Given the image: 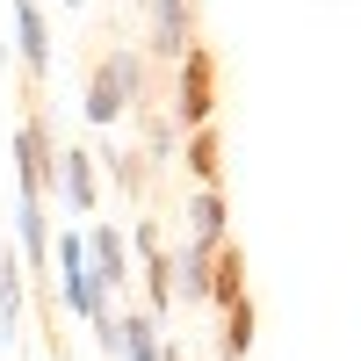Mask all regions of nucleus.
<instances>
[{"label": "nucleus", "mask_w": 361, "mask_h": 361, "mask_svg": "<svg viewBox=\"0 0 361 361\" xmlns=\"http://www.w3.org/2000/svg\"><path fill=\"white\" fill-rule=\"evenodd\" d=\"M137 109H145V51L109 44L94 58V73H87V87H80V116L94 130H109V123H123V116H137Z\"/></svg>", "instance_id": "f257e3e1"}, {"label": "nucleus", "mask_w": 361, "mask_h": 361, "mask_svg": "<svg viewBox=\"0 0 361 361\" xmlns=\"http://www.w3.org/2000/svg\"><path fill=\"white\" fill-rule=\"evenodd\" d=\"M44 202L73 209V217H94L102 209V159L87 145H58L51 152V180H44Z\"/></svg>", "instance_id": "f03ea898"}, {"label": "nucleus", "mask_w": 361, "mask_h": 361, "mask_svg": "<svg viewBox=\"0 0 361 361\" xmlns=\"http://www.w3.org/2000/svg\"><path fill=\"white\" fill-rule=\"evenodd\" d=\"M145 15V51L180 66V58L195 51V29H202V0H137Z\"/></svg>", "instance_id": "7ed1b4c3"}, {"label": "nucleus", "mask_w": 361, "mask_h": 361, "mask_svg": "<svg viewBox=\"0 0 361 361\" xmlns=\"http://www.w3.org/2000/svg\"><path fill=\"white\" fill-rule=\"evenodd\" d=\"M51 123H44V109H29L22 123H15V137H8V159H15V195H37L44 202V180H51Z\"/></svg>", "instance_id": "20e7f679"}, {"label": "nucleus", "mask_w": 361, "mask_h": 361, "mask_svg": "<svg viewBox=\"0 0 361 361\" xmlns=\"http://www.w3.org/2000/svg\"><path fill=\"white\" fill-rule=\"evenodd\" d=\"M209 109H217V80H209V51L195 44L173 66V130H202Z\"/></svg>", "instance_id": "39448f33"}, {"label": "nucleus", "mask_w": 361, "mask_h": 361, "mask_svg": "<svg viewBox=\"0 0 361 361\" xmlns=\"http://www.w3.org/2000/svg\"><path fill=\"white\" fill-rule=\"evenodd\" d=\"M166 289H173V304H188L202 311L209 296H217V246H166Z\"/></svg>", "instance_id": "423d86ee"}, {"label": "nucleus", "mask_w": 361, "mask_h": 361, "mask_svg": "<svg viewBox=\"0 0 361 361\" xmlns=\"http://www.w3.org/2000/svg\"><path fill=\"white\" fill-rule=\"evenodd\" d=\"M80 246H87V275H94V289L116 304V296L130 289V246H123V231H116V224H80Z\"/></svg>", "instance_id": "0eeeda50"}, {"label": "nucleus", "mask_w": 361, "mask_h": 361, "mask_svg": "<svg viewBox=\"0 0 361 361\" xmlns=\"http://www.w3.org/2000/svg\"><path fill=\"white\" fill-rule=\"evenodd\" d=\"M8 51L22 58L29 80L51 73V15H44V0H15V44H8Z\"/></svg>", "instance_id": "6e6552de"}, {"label": "nucleus", "mask_w": 361, "mask_h": 361, "mask_svg": "<svg viewBox=\"0 0 361 361\" xmlns=\"http://www.w3.org/2000/svg\"><path fill=\"white\" fill-rule=\"evenodd\" d=\"M15 238H22V275H44L51 267V202L37 195H15Z\"/></svg>", "instance_id": "1a4fd4ad"}, {"label": "nucleus", "mask_w": 361, "mask_h": 361, "mask_svg": "<svg viewBox=\"0 0 361 361\" xmlns=\"http://www.w3.org/2000/svg\"><path fill=\"white\" fill-rule=\"evenodd\" d=\"M116 361H166V325L152 311L123 304L116 311Z\"/></svg>", "instance_id": "9d476101"}, {"label": "nucleus", "mask_w": 361, "mask_h": 361, "mask_svg": "<svg viewBox=\"0 0 361 361\" xmlns=\"http://www.w3.org/2000/svg\"><path fill=\"white\" fill-rule=\"evenodd\" d=\"M22 318H29V275H22V260H15V246L0 238V340H22Z\"/></svg>", "instance_id": "9b49d317"}, {"label": "nucleus", "mask_w": 361, "mask_h": 361, "mask_svg": "<svg viewBox=\"0 0 361 361\" xmlns=\"http://www.w3.org/2000/svg\"><path fill=\"white\" fill-rule=\"evenodd\" d=\"M180 217H188V246H224V188H195L180 202Z\"/></svg>", "instance_id": "f8f14e48"}, {"label": "nucleus", "mask_w": 361, "mask_h": 361, "mask_svg": "<svg viewBox=\"0 0 361 361\" xmlns=\"http://www.w3.org/2000/svg\"><path fill=\"white\" fill-rule=\"evenodd\" d=\"M224 137H217V123H202V130H180V159H188V173H195V188H217V173H224Z\"/></svg>", "instance_id": "ddd939ff"}, {"label": "nucleus", "mask_w": 361, "mask_h": 361, "mask_svg": "<svg viewBox=\"0 0 361 361\" xmlns=\"http://www.w3.org/2000/svg\"><path fill=\"white\" fill-rule=\"evenodd\" d=\"M253 354V304H231L224 311V361H246Z\"/></svg>", "instance_id": "4468645a"}, {"label": "nucleus", "mask_w": 361, "mask_h": 361, "mask_svg": "<svg viewBox=\"0 0 361 361\" xmlns=\"http://www.w3.org/2000/svg\"><path fill=\"white\" fill-rule=\"evenodd\" d=\"M94 159H109V173H116V188H123V195L145 188V159H137V152H94Z\"/></svg>", "instance_id": "2eb2a0df"}, {"label": "nucleus", "mask_w": 361, "mask_h": 361, "mask_svg": "<svg viewBox=\"0 0 361 361\" xmlns=\"http://www.w3.org/2000/svg\"><path fill=\"white\" fill-rule=\"evenodd\" d=\"M145 137H152V159H173V152H180V130L166 123V116H152V123H145Z\"/></svg>", "instance_id": "dca6fc26"}]
</instances>
